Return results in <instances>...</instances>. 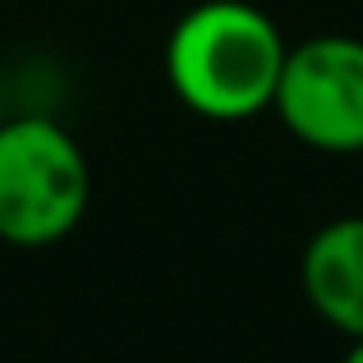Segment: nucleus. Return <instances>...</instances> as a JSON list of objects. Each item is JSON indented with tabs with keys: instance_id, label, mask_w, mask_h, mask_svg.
I'll use <instances>...</instances> for the list:
<instances>
[{
	"instance_id": "f257e3e1",
	"label": "nucleus",
	"mask_w": 363,
	"mask_h": 363,
	"mask_svg": "<svg viewBox=\"0 0 363 363\" xmlns=\"http://www.w3.org/2000/svg\"><path fill=\"white\" fill-rule=\"evenodd\" d=\"M290 42L248 0H203L166 42V79L194 116L240 124L272 111Z\"/></svg>"
},
{
	"instance_id": "f03ea898",
	"label": "nucleus",
	"mask_w": 363,
	"mask_h": 363,
	"mask_svg": "<svg viewBox=\"0 0 363 363\" xmlns=\"http://www.w3.org/2000/svg\"><path fill=\"white\" fill-rule=\"evenodd\" d=\"M92 198V170L60 120H0V240L51 248L79 230Z\"/></svg>"
},
{
	"instance_id": "7ed1b4c3",
	"label": "nucleus",
	"mask_w": 363,
	"mask_h": 363,
	"mask_svg": "<svg viewBox=\"0 0 363 363\" xmlns=\"http://www.w3.org/2000/svg\"><path fill=\"white\" fill-rule=\"evenodd\" d=\"M272 111L313 152H363V37L322 33L290 46Z\"/></svg>"
},
{
	"instance_id": "20e7f679",
	"label": "nucleus",
	"mask_w": 363,
	"mask_h": 363,
	"mask_svg": "<svg viewBox=\"0 0 363 363\" xmlns=\"http://www.w3.org/2000/svg\"><path fill=\"white\" fill-rule=\"evenodd\" d=\"M299 281L313 313L350 340H363V216H336L303 248Z\"/></svg>"
},
{
	"instance_id": "39448f33",
	"label": "nucleus",
	"mask_w": 363,
	"mask_h": 363,
	"mask_svg": "<svg viewBox=\"0 0 363 363\" xmlns=\"http://www.w3.org/2000/svg\"><path fill=\"white\" fill-rule=\"evenodd\" d=\"M345 363H363V340H350V354H345Z\"/></svg>"
},
{
	"instance_id": "423d86ee",
	"label": "nucleus",
	"mask_w": 363,
	"mask_h": 363,
	"mask_svg": "<svg viewBox=\"0 0 363 363\" xmlns=\"http://www.w3.org/2000/svg\"><path fill=\"white\" fill-rule=\"evenodd\" d=\"M0 120H5V106H0Z\"/></svg>"
}]
</instances>
